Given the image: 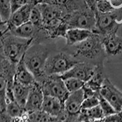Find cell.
I'll return each mask as SVG.
<instances>
[{"label":"cell","mask_w":122,"mask_h":122,"mask_svg":"<svg viewBox=\"0 0 122 122\" xmlns=\"http://www.w3.org/2000/svg\"><path fill=\"white\" fill-rule=\"evenodd\" d=\"M7 28V22L5 21L2 19L1 15H0V32H2L3 30H5Z\"/></svg>","instance_id":"31"},{"label":"cell","mask_w":122,"mask_h":122,"mask_svg":"<svg viewBox=\"0 0 122 122\" xmlns=\"http://www.w3.org/2000/svg\"><path fill=\"white\" fill-rule=\"evenodd\" d=\"M62 51L71 56L79 62H83L95 65L103 64L106 59L101 37L95 33L78 44L66 45Z\"/></svg>","instance_id":"1"},{"label":"cell","mask_w":122,"mask_h":122,"mask_svg":"<svg viewBox=\"0 0 122 122\" xmlns=\"http://www.w3.org/2000/svg\"><path fill=\"white\" fill-rule=\"evenodd\" d=\"M34 42V39H25L14 36L9 32L0 34V42L5 58L16 65Z\"/></svg>","instance_id":"3"},{"label":"cell","mask_w":122,"mask_h":122,"mask_svg":"<svg viewBox=\"0 0 122 122\" xmlns=\"http://www.w3.org/2000/svg\"><path fill=\"white\" fill-rule=\"evenodd\" d=\"M106 78V77L104 74L103 64L96 65L94 73L87 82L85 83V85L96 92L99 93L101 86Z\"/></svg>","instance_id":"19"},{"label":"cell","mask_w":122,"mask_h":122,"mask_svg":"<svg viewBox=\"0 0 122 122\" xmlns=\"http://www.w3.org/2000/svg\"><path fill=\"white\" fill-rule=\"evenodd\" d=\"M99 105L102 109L104 117L108 116L117 112L111 104L100 94H99Z\"/></svg>","instance_id":"26"},{"label":"cell","mask_w":122,"mask_h":122,"mask_svg":"<svg viewBox=\"0 0 122 122\" xmlns=\"http://www.w3.org/2000/svg\"><path fill=\"white\" fill-rule=\"evenodd\" d=\"M39 83L42 87L44 95L57 98L64 103L70 93L65 87L64 80L59 75L46 76Z\"/></svg>","instance_id":"6"},{"label":"cell","mask_w":122,"mask_h":122,"mask_svg":"<svg viewBox=\"0 0 122 122\" xmlns=\"http://www.w3.org/2000/svg\"><path fill=\"white\" fill-rule=\"evenodd\" d=\"M14 79L20 83L29 87H31L37 82L33 74L29 71L25 64L23 57L15 65Z\"/></svg>","instance_id":"15"},{"label":"cell","mask_w":122,"mask_h":122,"mask_svg":"<svg viewBox=\"0 0 122 122\" xmlns=\"http://www.w3.org/2000/svg\"><path fill=\"white\" fill-rule=\"evenodd\" d=\"M0 114H1V112H0Z\"/></svg>","instance_id":"34"},{"label":"cell","mask_w":122,"mask_h":122,"mask_svg":"<svg viewBox=\"0 0 122 122\" xmlns=\"http://www.w3.org/2000/svg\"><path fill=\"white\" fill-rule=\"evenodd\" d=\"M84 100V97L82 88L79 90L70 93L68 97L64 101L65 110L70 115H78L81 111Z\"/></svg>","instance_id":"14"},{"label":"cell","mask_w":122,"mask_h":122,"mask_svg":"<svg viewBox=\"0 0 122 122\" xmlns=\"http://www.w3.org/2000/svg\"><path fill=\"white\" fill-rule=\"evenodd\" d=\"M12 88L15 101L25 108L30 87L25 86L14 79Z\"/></svg>","instance_id":"20"},{"label":"cell","mask_w":122,"mask_h":122,"mask_svg":"<svg viewBox=\"0 0 122 122\" xmlns=\"http://www.w3.org/2000/svg\"><path fill=\"white\" fill-rule=\"evenodd\" d=\"M44 93L40 84L37 81L30 87L25 109L28 112H34L42 110Z\"/></svg>","instance_id":"11"},{"label":"cell","mask_w":122,"mask_h":122,"mask_svg":"<svg viewBox=\"0 0 122 122\" xmlns=\"http://www.w3.org/2000/svg\"><path fill=\"white\" fill-rule=\"evenodd\" d=\"M42 110L51 116L57 117L65 111L64 103L57 98L44 95Z\"/></svg>","instance_id":"16"},{"label":"cell","mask_w":122,"mask_h":122,"mask_svg":"<svg viewBox=\"0 0 122 122\" xmlns=\"http://www.w3.org/2000/svg\"><path fill=\"white\" fill-rule=\"evenodd\" d=\"M25 112L24 107H21L15 101H10L6 104L5 111L3 114L10 119L20 117Z\"/></svg>","instance_id":"21"},{"label":"cell","mask_w":122,"mask_h":122,"mask_svg":"<svg viewBox=\"0 0 122 122\" xmlns=\"http://www.w3.org/2000/svg\"><path fill=\"white\" fill-rule=\"evenodd\" d=\"M54 52L55 47L52 44L34 40L25 53L23 56L25 64L38 82H41L46 77L44 71L46 62L49 56Z\"/></svg>","instance_id":"2"},{"label":"cell","mask_w":122,"mask_h":122,"mask_svg":"<svg viewBox=\"0 0 122 122\" xmlns=\"http://www.w3.org/2000/svg\"><path fill=\"white\" fill-rule=\"evenodd\" d=\"M12 14L10 0H0V15L5 22H7Z\"/></svg>","instance_id":"24"},{"label":"cell","mask_w":122,"mask_h":122,"mask_svg":"<svg viewBox=\"0 0 122 122\" xmlns=\"http://www.w3.org/2000/svg\"><path fill=\"white\" fill-rule=\"evenodd\" d=\"M9 32L14 36L25 39H35L37 30L33 24L28 21L21 25L14 28Z\"/></svg>","instance_id":"18"},{"label":"cell","mask_w":122,"mask_h":122,"mask_svg":"<svg viewBox=\"0 0 122 122\" xmlns=\"http://www.w3.org/2000/svg\"><path fill=\"white\" fill-rule=\"evenodd\" d=\"M65 22L68 29L81 28L93 32L95 29L96 17L95 11L89 7L73 12L68 15Z\"/></svg>","instance_id":"5"},{"label":"cell","mask_w":122,"mask_h":122,"mask_svg":"<svg viewBox=\"0 0 122 122\" xmlns=\"http://www.w3.org/2000/svg\"><path fill=\"white\" fill-rule=\"evenodd\" d=\"M101 39L106 58L112 62L122 60V37L114 32Z\"/></svg>","instance_id":"8"},{"label":"cell","mask_w":122,"mask_h":122,"mask_svg":"<svg viewBox=\"0 0 122 122\" xmlns=\"http://www.w3.org/2000/svg\"><path fill=\"white\" fill-rule=\"evenodd\" d=\"M92 122H104V118H100V119H96L93 120Z\"/></svg>","instance_id":"32"},{"label":"cell","mask_w":122,"mask_h":122,"mask_svg":"<svg viewBox=\"0 0 122 122\" xmlns=\"http://www.w3.org/2000/svg\"><path fill=\"white\" fill-rule=\"evenodd\" d=\"M84 1L87 3V6H89V8L93 10L95 9V0H84Z\"/></svg>","instance_id":"30"},{"label":"cell","mask_w":122,"mask_h":122,"mask_svg":"<svg viewBox=\"0 0 122 122\" xmlns=\"http://www.w3.org/2000/svg\"><path fill=\"white\" fill-rule=\"evenodd\" d=\"M93 32L88 29L81 28H70L66 32L65 38L66 45L72 46L83 42L84 40L90 37Z\"/></svg>","instance_id":"17"},{"label":"cell","mask_w":122,"mask_h":122,"mask_svg":"<svg viewBox=\"0 0 122 122\" xmlns=\"http://www.w3.org/2000/svg\"><path fill=\"white\" fill-rule=\"evenodd\" d=\"M65 87L69 93L74 92L75 91L80 90L83 87L86 82L80 80L79 79H76L74 78H67L64 80Z\"/></svg>","instance_id":"23"},{"label":"cell","mask_w":122,"mask_h":122,"mask_svg":"<svg viewBox=\"0 0 122 122\" xmlns=\"http://www.w3.org/2000/svg\"><path fill=\"white\" fill-rule=\"evenodd\" d=\"M94 11L96 25L93 33L103 37L117 32L119 25L117 23L118 15L115 10L109 13H101L96 10Z\"/></svg>","instance_id":"7"},{"label":"cell","mask_w":122,"mask_h":122,"mask_svg":"<svg viewBox=\"0 0 122 122\" xmlns=\"http://www.w3.org/2000/svg\"><path fill=\"white\" fill-rule=\"evenodd\" d=\"M79 62L66 52H54L46 60L45 66L46 76L61 75L72 68Z\"/></svg>","instance_id":"4"},{"label":"cell","mask_w":122,"mask_h":122,"mask_svg":"<svg viewBox=\"0 0 122 122\" xmlns=\"http://www.w3.org/2000/svg\"><path fill=\"white\" fill-rule=\"evenodd\" d=\"M29 21L35 26L37 30V33L42 30L43 28V19H42V13L37 5L34 6L33 8L32 9L29 17Z\"/></svg>","instance_id":"22"},{"label":"cell","mask_w":122,"mask_h":122,"mask_svg":"<svg viewBox=\"0 0 122 122\" xmlns=\"http://www.w3.org/2000/svg\"><path fill=\"white\" fill-rule=\"evenodd\" d=\"M36 5L38 4H48L56 5L63 8L68 13L87 8L89 6L84 0H33Z\"/></svg>","instance_id":"13"},{"label":"cell","mask_w":122,"mask_h":122,"mask_svg":"<svg viewBox=\"0 0 122 122\" xmlns=\"http://www.w3.org/2000/svg\"><path fill=\"white\" fill-rule=\"evenodd\" d=\"M96 65L89 63L79 62L75 65L68 71L59 75L63 80L67 78H74L84 82H87L93 75Z\"/></svg>","instance_id":"10"},{"label":"cell","mask_w":122,"mask_h":122,"mask_svg":"<svg viewBox=\"0 0 122 122\" xmlns=\"http://www.w3.org/2000/svg\"><path fill=\"white\" fill-rule=\"evenodd\" d=\"M34 6H35L34 4H28L12 13L9 19L7 21L6 32H9L13 28L19 26L22 24L29 21L30 12Z\"/></svg>","instance_id":"12"},{"label":"cell","mask_w":122,"mask_h":122,"mask_svg":"<svg viewBox=\"0 0 122 122\" xmlns=\"http://www.w3.org/2000/svg\"><path fill=\"white\" fill-rule=\"evenodd\" d=\"M121 112V113H122V111H121V112Z\"/></svg>","instance_id":"33"},{"label":"cell","mask_w":122,"mask_h":122,"mask_svg":"<svg viewBox=\"0 0 122 122\" xmlns=\"http://www.w3.org/2000/svg\"><path fill=\"white\" fill-rule=\"evenodd\" d=\"M99 93L108 101L117 112L122 111V92L107 78L104 79Z\"/></svg>","instance_id":"9"},{"label":"cell","mask_w":122,"mask_h":122,"mask_svg":"<svg viewBox=\"0 0 122 122\" xmlns=\"http://www.w3.org/2000/svg\"><path fill=\"white\" fill-rule=\"evenodd\" d=\"M95 10L101 13H109L115 11V9L111 4L109 0H97L96 1Z\"/></svg>","instance_id":"25"},{"label":"cell","mask_w":122,"mask_h":122,"mask_svg":"<svg viewBox=\"0 0 122 122\" xmlns=\"http://www.w3.org/2000/svg\"><path fill=\"white\" fill-rule=\"evenodd\" d=\"M28 4H32L36 6L33 0H10L12 13Z\"/></svg>","instance_id":"28"},{"label":"cell","mask_w":122,"mask_h":122,"mask_svg":"<svg viewBox=\"0 0 122 122\" xmlns=\"http://www.w3.org/2000/svg\"><path fill=\"white\" fill-rule=\"evenodd\" d=\"M104 122H122V114L120 112H116L104 117Z\"/></svg>","instance_id":"29"},{"label":"cell","mask_w":122,"mask_h":122,"mask_svg":"<svg viewBox=\"0 0 122 122\" xmlns=\"http://www.w3.org/2000/svg\"><path fill=\"white\" fill-rule=\"evenodd\" d=\"M99 94L85 98L82 102L81 109H89L99 105Z\"/></svg>","instance_id":"27"}]
</instances>
